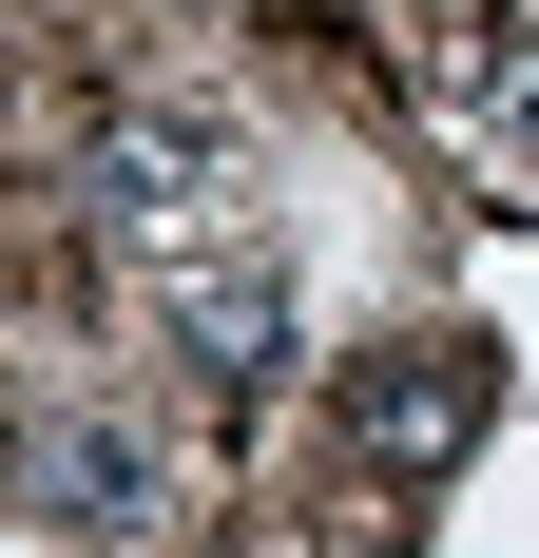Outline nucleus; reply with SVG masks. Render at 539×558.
Instances as JSON below:
<instances>
[{"mask_svg":"<svg viewBox=\"0 0 539 558\" xmlns=\"http://www.w3.org/2000/svg\"><path fill=\"white\" fill-rule=\"evenodd\" d=\"M20 501L77 520V539H135L155 520V444L135 424H20Z\"/></svg>","mask_w":539,"mask_h":558,"instance_id":"f03ea898","label":"nucleus"},{"mask_svg":"<svg viewBox=\"0 0 539 558\" xmlns=\"http://www.w3.org/2000/svg\"><path fill=\"white\" fill-rule=\"evenodd\" d=\"M97 193H116V213H213V193H231V135H213V116H116V135H97Z\"/></svg>","mask_w":539,"mask_h":558,"instance_id":"7ed1b4c3","label":"nucleus"},{"mask_svg":"<svg viewBox=\"0 0 539 558\" xmlns=\"http://www.w3.org/2000/svg\"><path fill=\"white\" fill-rule=\"evenodd\" d=\"M173 328H193L213 386H251L270 347H289V289H270V270H193V289H173Z\"/></svg>","mask_w":539,"mask_h":558,"instance_id":"20e7f679","label":"nucleus"},{"mask_svg":"<svg viewBox=\"0 0 539 558\" xmlns=\"http://www.w3.org/2000/svg\"><path fill=\"white\" fill-rule=\"evenodd\" d=\"M501 424V366L463 328H424V347H367L347 366V444H367V482H443V462Z\"/></svg>","mask_w":539,"mask_h":558,"instance_id":"f257e3e1","label":"nucleus"},{"mask_svg":"<svg viewBox=\"0 0 539 558\" xmlns=\"http://www.w3.org/2000/svg\"><path fill=\"white\" fill-rule=\"evenodd\" d=\"M155 20H231V0H155Z\"/></svg>","mask_w":539,"mask_h":558,"instance_id":"423d86ee","label":"nucleus"},{"mask_svg":"<svg viewBox=\"0 0 539 558\" xmlns=\"http://www.w3.org/2000/svg\"><path fill=\"white\" fill-rule=\"evenodd\" d=\"M463 97H482L501 135H539V39L520 20H463Z\"/></svg>","mask_w":539,"mask_h":558,"instance_id":"39448f33","label":"nucleus"}]
</instances>
